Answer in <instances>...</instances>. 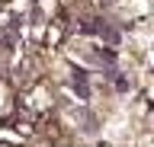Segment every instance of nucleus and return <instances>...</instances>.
Returning <instances> with one entry per match:
<instances>
[{
    "label": "nucleus",
    "instance_id": "1",
    "mask_svg": "<svg viewBox=\"0 0 154 147\" xmlns=\"http://www.w3.org/2000/svg\"><path fill=\"white\" fill-rule=\"evenodd\" d=\"M19 112V96H16V87L13 80L0 77V125H10Z\"/></svg>",
    "mask_w": 154,
    "mask_h": 147
}]
</instances>
